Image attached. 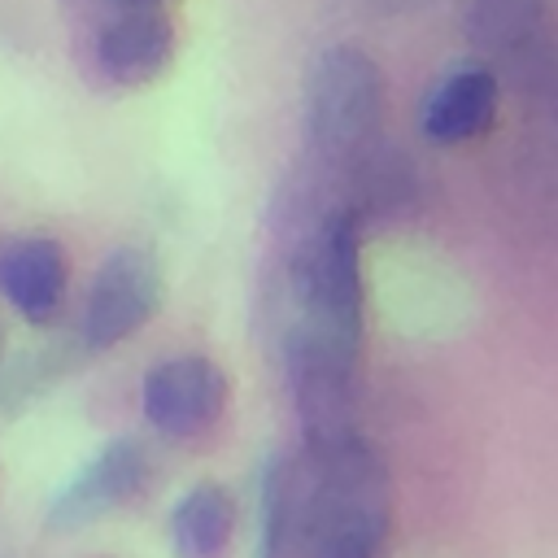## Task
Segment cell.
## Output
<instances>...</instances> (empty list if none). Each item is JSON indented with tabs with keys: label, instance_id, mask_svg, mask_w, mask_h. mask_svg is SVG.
I'll return each mask as SVG.
<instances>
[{
	"label": "cell",
	"instance_id": "obj_1",
	"mask_svg": "<svg viewBox=\"0 0 558 558\" xmlns=\"http://www.w3.org/2000/svg\"><path fill=\"white\" fill-rule=\"evenodd\" d=\"M362 349V248L353 209H327L288 257V375L305 440L353 427Z\"/></svg>",
	"mask_w": 558,
	"mask_h": 558
},
{
	"label": "cell",
	"instance_id": "obj_2",
	"mask_svg": "<svg viewBox=\"0 0 558 558\" xmlns=\"http://www.w3.org/2000/svg\"><path fill=\"white\" fill-rule=\"evenodd\" d=\"M388 506V466L357 432L305 440V458L292 462V549L305 558H379Z\"/></svg>",
	"mask_w": 558,
	"mask_h": 558
},
{
	"label": "cell",
	"instance_id": "obj_3",
	"mask_svg": "<svg viewBox=\"0 0 558 558\" xmlns=\"http://www.w3.org/2000/svg\"><path fill=\"white\" fill-rule=\"evenodd\" d=\"M384 118V74L371 52L353 44H327L305 65L301 122L310 148L327 166L357 161Z\"/></svg>",
	"mask_w": 558,
	"mask_h": 558
},
{
	"label": "cell",
	"instance_id": "obj_4",
	"mask_svg": "<svg viewBox=\"0 0 558 558\" xmlns=\"http://www.w3.org/2000/svg\"><path fill=\"white\" fill-rule=\"evenodd\" d=\"M161 305V262L144 244L113 248L87 288L83 305V344L87 349H113L126 336H135Z\"/></svg>",
	"mask_w": 558,
	"mask_h": 558
},
{
	"label": "cell",
	"instance_id": "obj_5",
	"mask_svg": "<svg viewBox=\"0 0 558 558\" xmlns=\"http://www.w3.org/2000/svg\"><path fill=\"white\" fill-rule=\"evenodd\" d=\"M466 35L475 52H484L480 65H488L497 83L501 74L514 78L519 87L549 83L554 44L541 0H475L466 13Z\"/></svg>",
	"mask_w": 558,
	"mask_h": 558
},
{
	"label": "cell",
	"instance_id": "obj_6",
	"mask_svg": "<svg viewBox=\"0 0 558 558\" xmlns=\"http://www.w3.org/2000/svg\"><path fill=\"white\" fill-rule=\"evenodd\" d=\"M140 405H144V418L161 436H174V440L196 436L227 405V371L201 353L166 357L144 375Z\"/></svg>",
	"mask_w": 558,
	"mask_h": 558
},
{
	"label": "cell",
	"instance_id": "obj_7",
	"mask_svg": "<svg viewBox=\"0 0 558 558\" xmlns=\"http://www.w3.org/2000/svg\"><path fill=\"white\" fill-rule=\"evenodd\" d=\"M148 480V449L131 436H118L100 445L48 501V527L52 532H74L87 527L92 519L118 510L131 501Z\"/></svg>",
	"mask_w": 558,
	"mask_h": 558
},
{
	"label": "cell",
	"instance_id": "obj_8",
	"mask_svg": "<svg viewBox=\"0 0 558 558\" xmlns=\"http://www.w3.org/2000/svg\"><path fill=\"white\" fill-rule=\"evenodd\" d=\"M96 61L105 78L122 87H148L174 61V22L166 9H118L96 35Z\"/></svg>",
	"mask_w": 558,
	"mask_h": 558
},
{
	"label": "cell",
	"instance_id": "obj_9",
	"mask_svg": "<svg viewBox=\"0 0 558 558\" xmlns=\"http://www.w3.org/2000/svg\"><path fill=\"white\" fill-rule=\"evenodd\" d=\"M497 96H501V83L493 78V70L480 61H462L436 78V87L423 100L418 126L432 144H466L493 126Z\"/></svg>",
	"mask_w": 558,
	"mask_h": 558
},
{
	"label": "cell",
	"instance_id": "obj_10",
	"mask_svg": "<svg viewBox=\"0 0 558 558\" xmlns=\"http://www.w3.org/2000/svg\"><path fill=\"white\" fill-rule=\"evenodd\" d=\"M65 253L57 240L31 235L0 248V292L26 323H48L65 296Z\"/></svg>",
	"mask_w": 558,
	"mask_h": 558
},
{
	"label": "cell",
	"instance_id": "obj_11",
	"mask_svg": "<svg viewBox=\"0 0 558 558\" xmlns=\"http://www.w3.org/2000/svg\"><path fill=\"white\" fill-rule=\"evenodd\" d=\"M231 532H235V497L222 484H196L170 510V545L179 558H218Z\"/></svg>",
	"mask_w": 558,
	"mask_h": 558
},
{
	"label": "cell",
	"instance_id": "obj_12",
	"mask_svg": "<svg viewBox=\"0 0 558 558\" xmlns=\"http://www.w3.org/2000/svg\"><path fill=\"white\" fill-rule=\"evenodd\" d=\"M292 554V462L270 458L257 488V558Z\"/></svg>",
	"mask_w": 558,
	"mask_h": 558
},
{
	"label": "cell",
	"instance_id": "obj_13",
	"mask_svg": "<svg viewBox=\"0 0 558 558\" xmlns=\"http://www.w3.org/2000/svg\"><path fill=\"white\" fill-rule=\"evenodd\" d=\"M61 349H65V344H39V349L22 353L17 362H9V366L0 371V405L17 410V405H26L31 397L48 392V388L70 371V357H65Z\"/></svg>",
	"mask_w": 558,
	"mask_h": 558
},
{
	"label": "cell",
	"instance_id": "obj_14",
	"mask_svg": "<svg viewBox=\"0 0 558 558\" xmlns=\"http://www.w3.org/2000/svg\"><path fill=\"white\" fill-rule=\"evenodd\" d=\"M118 9H161L166 0H113Z\"/></svg>",
	"mask_w": 558,
	"mask_h": 558
}]
</instances>
